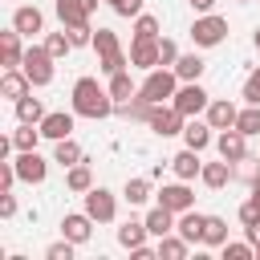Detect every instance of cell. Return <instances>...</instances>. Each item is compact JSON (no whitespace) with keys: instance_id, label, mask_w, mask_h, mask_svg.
I'll return each instance as SVG.
<instances>
[{"instance_id":"5bb4252c","label":"cell","mask_w":260,"mask_h":260,"mask_svg":"<svg viewBox=\"0 0 260 260\" xmlns=\"http://www.w3.org/2000/svg\"><path fill=\"white\" fill-rule=\"evenodd\" d=\"M12 28H16L20 37H37V32H45V12H41L37 4H20V8L12 12Z\"/></svg>"},{"instance_id":"74e56055","label":"cell","mask_w":260,"mask_h":260,"mask_svg":"<svg viewBox=\"0 0 260 260\" xmlns=\"http://www.w3.org/2000/svg\"><path fill=\"white\" fill-rule=\"evenodd\" d=\"M61 28H65V24H61ZM65 32H69L73 49H81V45H93V28H89V20H85V24H69Z\"/></svg>"},{"instance_id":"681fc988","label":"cell","mask_w":260,"mask_h":260,"mask_svg":"<svg viewBox=\"0 0 260 260\" xmlns=\"http://www.w3.org/2000/svg\"><path fill=\"white\" fill-rule=\"evenodd\" d=\"M244 179H248V183H256V179H260V162H252V167L244 171Z\"/></svg>"},{"instance_id":"7402d4cb","label":"cell","mask_w":260,"mask_h":260,"mask_svg":"<svg viewBox=\"0 0 260 260\" xmlns=\"http://www.w3.org/2000/svg\"><path fill=\"white\" fill-rule=\"evenodd\" d=\"M20 61H24V49H20V32H16V28L0 32V65H4V69H20Z\"/></svg>"},{"instance_id":"8992f818","label":"cell","mask_w":260,"mask_h":260,"mask_svg":"<svg viewBox=\"0 0 260 260\" xmlns=\"http://www.w3.org/2000/svg\"><path fill=\"white\" fill-rule=\"evenodd\" d=\"M53 53L45 49V45H32V49H24V61H20V69L28 73V81L37 85V89H45L49 81H53Z\"/></svg>"},{"instance_id":"4fadbf2b","label":"cell","mask_w":260,"mask_h":260,"mask_svg":"<svg viewBox=\"0 0 260 260\" xmlns=\"http://www.w3.org/2000/svg\"><path fill=\"white\" fill-rule=\"evenodd\" d=\"M61 236L73 240L77 248L89 244V236H93V215H89V211H69V215L61 219Z\"/></svg>"},{"instance_id":"9a60e30c","label":"cell","mask_w":260,"mask_h":260,"mask_svg":"<svg viewBox=\"0 0 260 260\" xmlns=\"http://www.w3.org/2000/svg\"><path fill=\"white\" fill-rule=\"evenodd\" d=\"M0 93L16 106L20 98H28L32 93V81H28V73L24 69H4V77H0Z\"/></svg>"},{"instance_id":"7c38bea8","label":"cell","mask_w":260,"mask_h":260,"mask_svg":"<svg viewBox=\"0 0 260 260\" xmlns=\"http://www.w3.org/2000/svg\"><path fill=\"white\" fill-rule=\"evenodd\" d=\"M130 69H158V37H134L130 45Z\"/></svg>"},{"instance_id":"f6af8a7d","label":"cell","mask_w":260,"mask_h":260,"mask_svg":"<svg viewBox=\"0 0 260 260\" xmlns=\"http://www.w3.org/2000/svg\"><path fill=\"white\" fill-rule=\"evenodd\" d=\"M240 223H244V228L260 223V203H252V199H248V203H240Z\"/></svg>"},{"instance_id":"8d00e7d4","label":"cell","mask_w":260,"mask_h":260,"mask_svg":"<svg viewBox=\"0 0 260 260\" xmlns=\"http://www.w3.org/2000/svg\"><path fill=\"white\" fill-rule=\"evenodd\" d=\"M45 49H49L53 57H65V53L73 49V41H69V32L61 28V32H49V37H45Z\"/></svg>"},{"instance_id":"ee69618b","label":"cell","mask_w":260,"mask_h":260,"mask_svg":"<svg viewBox=\"0 0 260 260\" xmlns=\"http://www.w3.org/2000/svg\"><path fill=\"white\" fill-rule=\"evenodd\" d=\"M106 4H110L118 16H138V12H142V0H106Z\"/></svg>"},{"instance_id":"d590c367","label":"cell","mask_w":260,"mask_h":260,"mask_svg":"<svg viewBox=\"0 0 260 260\" xmlns=\"http://www.w3.org/2000/svg\"><path fill=\"white\" fill-rule=\"evenodd\" d=\"M158 16H150V12H138L134 16V37H158Z\"/></svg>"},{"instance_id":"4dcf8cb0","label":"cell","mask_w":260,"mask_h":260,"mask_svg":"<svg viewBox=\"0 0 260 260\" xmlns=\"http://www.w3.org/2000/svg\"><path fill=\"white\" fill-rule=\"evenodd\" d=\"M45 114H49V110H45V102H41V98H32V93L16 102V122H37V126H41V122H45Z\"/></svg>"},{"instance_id":"6da1fadb","label":"cell","mask_w":260,"mask_h":260,"mask_svg":"<svg viewBox=\"0 0 260 260\" xmlns=\"http://www.w3.org/2000/svg\"><path fill=\"white\" fill-rule=\"evenodd\" d=\"M69 98H73V114H77V118H93V122H102V118L114 114V98H110V89L98 85V77H77Z\"/></svg>"},{"instance_id":"60d3db41","label":"cell","mask_w":260,"mask_h":260,"mask_svg":"<svg viewBox=\"0 0 260 260\" xmlns=\"http://www.w3.org/2000/svg\"><path fill=\"white\" fill-rule=\"evenodd\" d=\"M175 61H179V45H175L171 37H158V65H167V69H171Z\"/></svg>"},{"instance_id":"ac0fdd59","label":"cell","mask_w":260,"mask_h":260,"mask_svg":"<svg viewBox=\"0 0 260 260\" xmlns=\"http://www.w3.org/2000/svg\"><path fill=\"white\" fill-rule=\"evenodd\" d=\"M171 171H175V179H199L203 175V158H199V150H191V146H183L175 158H171Z\"/></svg>"},{"instance_id":"2e32d148","label":"cell","mask_w":260,"mask_h":260,"mask_svg":"<svg viewBox=\"0 0 260 260\" xmlns=\"http://www.w3.org/2000/svg\"><path fill=\"white\" fill-rule=\"evenodd\" d=\"M73 118H77V114H65V110H53V114H45V122H41V134H45L49 142H61V138H73Z\"/></svg>"},{"instance_id":"ab89813d","label":"cell","mask_w":260,"mask_h":260,"mask_svg":"<svg viewBox=\"0 0 260 260\" xmlns=\"http://www.w3.org/2000/svg\"><path fill=\"white\" fill-rule=\"evenodd\" d=\"M244 102H248V106H260V65L244 77Z\"/></svg>"},{"instance_id":"603a6c76","label":"cell","mask_w":260,"mask_h":260,"mask_svg":"<svg viewBox=\"0 0 260 260\" xmlns=\"http://www.w3.org/2000/svg\"><path fill=\"white\" fill-rule=\"evenodd\" d=\"M175 219H179V215H175L171 207H162V203H158V207H150V211H146V232H150L154 240H162V236H171V232H175Z\"/></svg>"},{"instance_id":"8fae6325","label":"cell","mask_w":260,"mask_h":260,"mask_svg":"<svg viewBox=\"0 0 260 260\" xmlns=\"http://www.w3.org/2000/svg\"><path fill=\"white\" fill-rule=\"evenodd\" d=\"M12 162H16L20 183H45V175H49V158H45V154H37V150H20Z\"/></svg>"},{"instance_id":"cb8c5ba5","label":"cell","mask_w":260,"mask_h":260,"mask_svg":"<svg viewBox=\"0 0 260 260\" xmlns=\"http://www.w3.org/2000/svg\"><path fill=\"white\" fill-rule=\"evenodd\" d=\"M146 236H150V232H146V219H126V223L118 228V244H122L126 252L142 248V244H146Z\"/></svg>"},{"instance_id":"c3c4849f","label":"cell","mask_w":260,"mask_h":260,"mask_svg":"<svg viewBox=\"0 0 260 260\" xmlns=\"http://www.w3.org/2000/svg\"><path fill=\"white\" fill-rule=\"evenodd\" d=\"M187 4H191L195 12H211V8H215V0H187Z\"/></svg>"},{"instance_id":"5b68a950","label":"cell","mask_w":260,"mask_h":260,"mask_svg":"<svg viewBox=\"0 0 260 260\" xmlns=\"http://www.w3.org/2000/svg\"><path fill=\"white\" fill-rule=\"evenodd\" d=\"M171 106H175L183 118H199V114H207V106H211V93H207L199 81H183V85L175 89Z\"/></svg>"},{"instance_id":"484cf974","label":"cell","mask_w":260,"mask_h":260,"mask_svg":"<svg viewBox=\"0 0 260 260\" xmlns=\"http://www.w3.org/2000/svg\"><path fill=\"white\" fill-rule=\"evenodd\" d=\"M171 69L179 73V81H199L207 65H203V57H199V53H179V61H175Z\"/></svg>"},{"instance_id":"836d02e7","label":"cell","mask_w":260,"mask_h":260,"mask_svg":"<svg viewBox=\"0 0 260 260\" xmlns=\"http://www.w3.org/2000/svg\"><path fill=\"white\" fill-rule=\"evenodd\" d=\"M122 199L130 203V207H142L146 199H150V179H126V187H122Z\"/></svg>"},{"instance_id":"83f0119b","label":"cell","mask_w":260,"mask_h":260,"mask_svg":"<svg viewBox=\"0 0 260 260\" xmlns=\"http://www.w3.org/2000/svg\"><path fill=\"white\" fill-rule=\"evenodd\" d=\"M154 248H158V260H187V252H191V244H187V240H183L179 232L162 236V240H158Z\"/></svg>"},{"instance_id":"44dd1931","label":"cell","mask_w":260,"mask_h":260,"mask_svg":"<svg viewBox=\"0 0 260 260\" xmlns=\"http://www.w3.org/2000/svg\"><path fill=\"white\" fill-rule=\"evenodd\" d=\"M183 142L191 146V150H207L211 142H215V134H211V122H199V118H187V126H183Z\"/></svg>"},{"instance_id":"9c48e42d","label":"cell","mask_w":260,"mask_h":260,"mask_svg":"<svg viewBox=\"0 0 260 260\" xmlns=\"http://www.w3.org/2000/svg\"><path fill=\"white\" fill-rule=\"evenodd\" d=\"M158 203L171 207L175 215H183V211L195 207V191L187 187V179H179V183H162V187H158Z\"/></svg>"},{"instance_id":"ba28073f","label":"cell","mask_w":260,"mask_h":260,"mask_svg":"<svg viewBox=\"0 0 260 260\" xmlns=\"http://www.w3.org/2000/svg\"><path fill=\"white\" fill-rule=\"evenodd\" d=\"M146 126L158 134V138H175V134H183V126H187V118L171 106V102H162V106H154L150 110V118H146Z\"/></svg>"},{"instance_id":"816d5d0a","label":"cell","mask_w":260,"mask_h":260,"mask_svg":"<svg viewBox=\"0 0 260 260\" xmlns=\"http://www.w3.org/2000/svg\"><path fill=\"white\" fill-rule=\"evenodd\" d=\"M252 45H256V53H260V24H256V32H252Z\"/></svg>"},{"instance_id":"f1b7e54d","label":"cell","mask_w":260,"mask_h":260,"mask_svg":"<svg viewBox=\"0 0 260 260\" xmlns=\"http://www.w3.org/2000/svg\"><path fill=\"white\" fill-rule=\"evenodd\" d=\"M106 89H110V98H114V106H118V102H130V98L138 93V85H134V77H130V69H122V73H114Z\"/></svg>"},{"instance_id":"d4e9b609","label":"cell","mask_w":260,"mask_h":260,"mask_svg":"<svg viewBox=\"0 0 260 260\" xmlns=\"http://www.w3.org/2000/svg\"><path fill=\"white\" fill-rule=\"evenodd\" d=\"M53 8H57V20H61L65 28H69V24H85V20H89L85 0H57Z\"/></svg>"},{"instance_id":"4316f807","label":"cell","mask_w":260,"mask_h":260,"mask_svg":"<svg viewBox=\"0 0 260 260\" xmlns=\"http://www.w3.org/2000/svg\"><path fill=\"white\" fill-rule=\"evenodd\" d=\"M65 187H69V191H77V195H85V191L93 187V171H89V158H81L77 167H69V171H65Z\"/></svg>"},{"instance_id":"277c9868","label":"cell","mask_w":260,"mask_h":260,"mask_svg":"<svg viewBox=\"0 0 260 260\" xmlns=\"http://www.w3.org/2000/svg\"><path fill=\"white\" fill-rule=\"evenodd\" d=\"M191 41H195V49H215V45H223V41H228V20L215 16V12H199L195 24H191Z\"/></svg>"},{"instance_id":"f35d334b","label":"cell","mask_w":260,"mask_h":260,"mask_svg":"<svg viewBox=\"0 0 260 260\" xmlns=\"http://www.w3.org/2000/svg\"><path fill=\"white\" fill-rule=\"evenodd\" d=\"M73 248H77V244L61 236L57 244H49V248H45V260H73Z\"/></svg>"},{"instance_id":"b9f144b4","label":"cell","mask_w":260,"mask_h":260,"mask_svg":"<svg viewBox=\"0 0 260 260\" xmlns=\"http://www.w3.org/2000/svg\"><path fill=\"white\" fill-rule=\"evenodd\" d=\"M219 252H223V260H252V256H256V248H252V244H232V240H228Z\"/></svg>"},{"instance_id":"f546056e","label":"cell","mask_w":260,"mask_h":260,"mask_svg":"<svg viewBox=\"0 0 260 260\" xmlns=\"http://www.w3.org/2000/svg\"><path fill=\"white\" fill-rule=\"evenodd\" d=\"M81 158H85V150H81L73 138H61V142H53V162H61L65 171H69V167H77Z\"/></svg>"},{"instance_id":"e575fe53","label":"cell","mask_w":260,"mask_h":260,"mask_svg":"<svg viewBox=\"0 0 260 260\" xmlns=\"http://www.w3.org/2000/svg\"><path fill=\"white\" fill-rule=\"evenodd\" d=\"M236 130H244L248 138L260 134V106H248V102H244V110H240V118H236Z\"/></svg>"},{"instance_id":"30bf717a","label":"cell","mask_w":260,"mask_h":260,"mask_svg":"<svg viewBox=\"0 0 260 260\" xmlns=\"http://www.w3.org/2000/svg\"><path fill=\"white\" fill-rule=\"evenodd\" d=\"M215 150H219V158H228V162H244L248 158V134L244 130H219L215 134Z\"/></svg>"},{"instance_id":"7dc6e473","label":"cell","mask_w":260,"mask_h":260,"mask_svg":"<svg viewBox=\"0 0 260 260\" xmlns=\"http://www.w3.org/2000/svg\"><path fill=\"white\" fill-rule=\"evenodd\" d=\"M244 236H248V244L260 252V223H252V228H244Z\"/></svg>"},{"instance_id":"ffe728a7","label":"cell","mask_w":260,"mask_h":260,"mask_svg":"<svg viewBox=\"0 0 260 260\" xmlns=\"http://www.w3.org/2000/svg\"><path fill=\"white\" fill-rule=\"evenodd\" d=\"M203 228H207V215H203V211H195V207H191V211H183V215L175 219V232H179L187 244H203Z\"/></svg>"},{"instance_id":"1f68e13d","label":"cell","mask_w":260,"mask_h":260,"mask_svg":"<svg viewBox=\"0 0 260 260\" xmlns=\"http://www.w3.org/2000/svg\"><path fill=\"white\" fill-rule=\"evenodd\" d=\"M223 244H228V219H223V215H207L203 248H223Z\"/></svg>"},{"instance_id":"e0dca14e","label":"cell","mask_w":260,"mask_h":260,"mask_svg":"<svg viewBox=\"0 0 260 260\" xmlns=\"http://www.w3.org/2000/svg\"><path fill=\"white\" fill-rule=\"evenodd\" d=\"M236 118H240V106H232L228 98H211V106H207V122H211V130H232Z\"/></svg>"},{"instance_id":"d6986e66","label":"cell","mask_w":260,"mask_h":260,"mask_svg":"<svg viewBox=\"0 0 260 260\" xmlns=\"http://www.w3.org/2000/svg\"><path fill=\"white\" fill-rule=\"evenodd\" d=\"M203 187H211V191H223L232 179H236V162H228V158H219V162H203Z\"/></svg>"},{"instance_id":"3957f363","label":"cell","mask_w":260,"mask_h":260,"mask_svg":"<svg viewBox=\"0 0 260 260\" xmlns=\"http://www.w3.org/2000/svg\"><path fill=\"white\" fill-rule=\"evenodd\" d=\"M183 81H179V73L175 69H167V65H158V69H150L146 73V81L138 85V98H146L150 106H162V102H171L175 98V89H179Z\"/></svg>"},{"instance_id":"7bdbcfd3","label":"cell","mask_w":260,"mask_h":260,"mask_svg":"<svg viewBox=\"0 0 260 260\" xmlns=\"http://www.w3.org/2000/svg\"><path fill=\"white\" fill-rule=\"evenodd\" d=\"M20 175H16V162H8V158H0V191H12V183H16Z\"/></svg>"},{"instance_id":"bcb514c9","label":"cell","mask_w":260,"mask_h":260,"mask_svg":"<svg viewBox=\"0 0 260 260\" xmlns=\"http://www.w3.org/2000/svg\"><path fill=\"white\" fill-rule=\"evenodd\" d=\"M0 215H4V219L16 215V199H12V191H0Z\"/></svg>"},{"instance_id":"f5cc1de1","label":"cell","mask_w":260,"mask_h":260,"mask_svg":"<svg viewBox=\"0 0 260 260\" xmlns=\"http://www.w3.org/2000/svg\"><path fill=\"white\" fill-rule=\"evenodd\" d=\"M240 4H248V0H240Z\"/></svg>"},{"instance_id":"f907efd6","label":"cell","mask_w":260,"mask_h":260,"mask_svg":"<svg viewBox=\"0 0 260 260\" xmlns=\"http://www.w3.org/2000/svg\"><path fill=\"white\" fill-rule=\"evenodd\" d=\"M248 199H252V203H260V179H256V183H248Z\"/></svg>"},{"instance_id":"52a82bcc","label":"cell","mask_w":260,"mask_h":260,"mask_svg":"<svg viewBox=\"0 0 260 260\" xmlns=\"http://www.w3.org/2000/svg\"><path fill=\"white\" fill-rule=\"evenodd\" d=\"M81 199H85V211L93 215V223H114V215H118V195H114L110 187H89Z\"/></svg>"},{"instance_id":"d6a6232c","label":"cell","mask_w":260,"mask_h":260,"mask_svg":"<svg viewBox=\"0 0 260 260\" xmlns=\"http://www.w3.org/2000/svg\"><path fill=\"white\" fill-rule=\"evenodd\" d=\"M45 134H41V126L37 122H20L16 130H12V142H16V150H37V142H41Z\"/></svg>"},{"instance_id":"7a4b0ae2","label":"cell","mask_w":260,"mask_h":260,"mask_svg":"<svg viewBox=\"0 0 260 260\" xmlns=\"http://www.w3.org/2000/svg\"><path fill=\"white\" fill-rule=\"evenodd\" d=\"M93 49H98V69L106 77H114V73H122L130 65V53L122 49V41H118L114 28H93Z\"/></svg>"}]
</instances>
